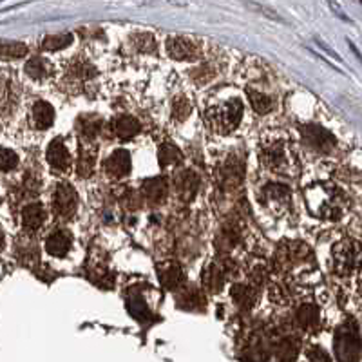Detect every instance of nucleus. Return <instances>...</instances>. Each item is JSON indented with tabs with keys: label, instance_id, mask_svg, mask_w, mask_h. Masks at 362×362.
I'll return each mask as SVG.
<instances>
[{
	"label": "nucleus",
	"instance_id": "nucleus-1",
	"mask_svg": "<svg viewBox=\"0 0 362 362\" xmlns=\"http://www.w3.org/2000/svg\"><path fill=\"white\" fill-rule=\"evenodd\" d=\"M306 203L312 214L328 221H339L342 216L341 194L332 185H315L306 192Z\"/></svg>",
	"mask_w": 362,
	"mask_h": 362
},
{
	"label": "nucleus",
	"instance_id": "nucleus-2",
	"mask_svg": "<svg viewBox=\"0 0 362 362\" xmlns=\"http://www.w3.org/2000/svg\"><path fill=\"white\" fill-rule=\"evenodd\" d=\"M362 268V245L357 239H342L332 250V270L339 277H350Z\"/></svg>",
	"mask_w": 362,
	"mask_h": 362
},
{
	"label": "nucleus",
	"instance_id": "nucleus-3",
	"mask_svg": "<svg viewBox=\"0 0 362 362\" xmlns=\"http://www.w3.org/2000/svg\"><path fill=\"white\" fill-rule=\"evenodd\" d=\"M241 118H243V103L239 100L223 102L206 111V122H209L210 129L218 134H228V132L235 131L238 125L241 124Z\"/></svg>",
	"mask_w": 362,
	"mask_h": 362
},
{
	"label": "nucleus",
	"instance_id": "nucleus-4",
	"mask_svg": "<svg viewBox=\"0 0 362 362\" xmlns=\"http://www.w3.org/2000/svg\"><path fill=\"white\" fill-rule=\"evenodd\" d=\"M335 351L339 361H357L361 358L362 344L355 326H341L335 335Z\"/></svg>",
	"mask_w": 362,
	"mask_h": 362
},
{
	"label": "nucleus",
	"instance_id": "nucleus-5",
	"mask_svg": "<svg viewBox=\"0 0 362 362\" xmlns=\"http://www.w3.org/2000/svg\"><path fill=\"white\" fill-rule=\"evenodd\" d=\"M167 53L177 62H192L202 54V47L198 42L185 37H173L167 40Z\"/></svg>",
	"mask_w": 362,
	"mask_h": 362
},
{
	"label": "nucleus",
	"instance_id": "nucleus-6",
	"mask_svg": "<svg viewBox=\"0 0 362 362\" xmlns=\"http://www.w3.org/2000/svg\"><path fill=\"white\" fill-rule=\"evenodd\" d=\"M76 203H78V198H76L73 187L67 183L57 187L53 196V210L58 218L69 219L76 212Z\"/></svg>",
	"mask_w": 362,
	"mask_h": 362
},
{
	"label": "nucleus",
	"instance_id": "nucleus-7",
	"mask_svg": "<svg viewBox=\"0 0 362 362\" xmlns=\"http://www.w3.org/2000/svg\"><path fill=\"white\" fill-rule=\"evenodd\" d=\"M261 161L270 170H276V173L283 170L288 165V154H286V147L283 141L274 140L272 144L264 145L261 148Z\"/></svg>",
	"mask_w": 362,
	"mask_h": 362
},
{
	"label": "nucleus",
	"instance_id": "nucleus-8",
	"mask_svg": "<svg viewBox=\"0 0 362 362\" xmlns=\"http://www.w3.org/2000/svg\"><path fill=\"white\" fill-rule=\"evenodd\" d=\"M300 134H303V138H305V141L310 147L319 148V151H326V148H329L335 144L334 136L329 134L328 131H325V129L317 127V125H305V127L300 129Z\"/></svg>",
	"mask_w": 362,
	"mask_h": 362
},
{
	"label": "nucleus",
	"instance_id": "nucleus-9",
	"mask_svg": "<svg viewBox=\"0 0 362 362\" xmlns=\"http://www.w3.org/2000/svg\"><path fill=\"white\" fill-rule=\"evenodd\" d=\"M103 169H105V173L111 177H125L131 173V156H129V153L124 151V148L115 151V153L107 158V161L103 165Z\"/></svg>",
	"mask_w": 362,
	"mask_h": 362
},
{
	"label": "nucleus",
	"instance_id": "nucleus-10",
	"mask_svg": "<svg viewBox=\"0 0 362 362\" xmlns=\"http://www.w3.org/2000/svg\"><path fill=\"white\" fill-rule=\"evenodd\" d=\"M47 161L53 167L54 170H67L71 165V156L69 151H67L66 144H64L60 138L58 140L51 141L49 148H47Z\"/></svg>",
	"mask_w": 362,
	"mask_h": 362
},
{
	"label": "nucleus",
	"instance_id": "nucleus-11",
	"mask_svg": "<svg viewBox=\"0 0 362 362\" xmlns=\"http://www.w3.org/2000/svg\"><path fill=\"white\" fill-rule=\"evenodd\" d=\"M71 243H73V239H71L69 232L57 230L45 241V250L49 252L51 255H54V257H64L69 252Z\"/></svg>",
	"mask_w": 362,
	"mask_h": 362
},
{
	"label": "nucleus",
	"instance_id": "nucleus-12",
	"mask_svg": "<svg viewBox=\"0 0 362 362\" xmlns=\"http://www.w3.org/2000/svg\"><path fill=\"white\" fill-rule=\"evenodd\" d=\"M140 122L134 116H118L112 119V131L119 140H131L140 132Z\"/></svg>",
	"mask_w": 362,
	"mask_h": 362
},
{
	"label": "nucleus",
	"instance_id": "nucleus-13",
	"mask_svg": "<svg viewBox=\"0 0 362 362\" xmlns=\"http://www.w3.org/2000/svg\"><path fill=\"white\" fill-rule=\"evenodd\" d=\"M261 199L264 202L267 206H279L286 205L290 199V189L284 185H279V183H274V185H268L263 189V196Z\"/></svg>",
	"mask_w": 362,
	"mask_h": 362
},
{
	"label": "nucleus",
	"instance_id": "nucleus-14",
	"mask_svg": "<svg viewBox=\"0 0 362 362\" xmlns=\"http://www.w3.org/2000/svg\"><path fill=\"white\" fill-rule=\"evenodd\" d=\"M45 221V210L42 209V205L33 203V205H28L22 212V223H24L25 230H38Z\"/></svg>",
	"mask_w": 362,
	"mask_h": 362
},
{
	"label": "nucleus",
	"instance_id": "nucleus-15",
	"mask_svg": "<svg viewBox=\"0 0 362 362\" xmlns=\"http://www.w3.org/2000/svg\"><path fill=\"white\" fill-rule=\"evenodd\" d=\"M160 279L163 283L165 288H177L183 281V272H181L180 264L176 263H167L160 267Z\"/></svg>",
	"mask_w": 362,
	"mask_h": 362
},
{
	"label": "nucleus",
	"instance_id": "nucleus-16",
	"mask_svg": "<svg viewBox=\"0 0 362 362\" xmlns=\"http://www.w3.org/2000/svg\"><path fill=\"white\" fill-rule=\"evenodd\" d=\"M35 125L42 131L49 129L54 122V109L47 102H37L33 107Z\"/></svg>",
	"mask_w": 362,
	"mask_h": 362
},
{
	"label": "nucleus",
	"instance_id": "nucleus-17",
	"mask_svg": "<svg viewBox=\"0 0 362 362\" xmlns=\"http://www.w3.org/2000/svg\"><path fill=\"white\" fill-rule=\"evenodd\" d=\"M144 194L145 198L151 203H160L161 199L167 196V183L163 177H153L144 183Z\"/></svg>",
	"mask_w": 362,
	"mask_h": 362
},
{
	"label": "nucleus",
	"instance_id": "nucleus-18",
	"mask_svg": "<svg viewBox=\"0 0 362 362\" xmlns=\"http://www.w3.org/2000/svg\"><path fill=\"white\" fill-rule=\"evenodd\" d=\"M297 322L303 329L306 332H313V329L319 326V312H317L315 306L305 305L297 310Z\"/></svg>",
	"mask_w": 362,
	"mask_h": 362
},
{
	"label": "nucleus",
	"instance_id": "nucleus-19",
	"mask_svg": "<svg viewBox=\"0 0 362 362\" xmlns=\"http://www.w3.org/2000/svg\"><path fill=\"white\" fill-rule=\"evenodd\" d=\"M247 96L252 103V109H254L257 115H267L274 109V100L270 96L263 95L259 90H254V89H247Z\"/></svg>",
	"mask_w": 362,
	"mask_h": 362
},
{
	"label": "nucleus",
	"instance_id": "nucleus-20",
	"mask_svg": "<svg viewBox=\"0 0 362 362\" xmlns=\"http://www.w3.org/2000/svg\"><path fill=\"white\" fill-rule=\"evenodd\" d=\"M25 73L29 74V78L45 80L51 74V64L45 58H33L25 66Z\"/></svg>",
	"mask_w": 362,
	"mask_h": 362
},
{
	"label": "nucleus",
	"instance_id": "nucleus-21",
	"mask_svg": "<svg viewBox=\"0 0 362 362\" xmlns=\"http://www.w3.org/2000/svg\"><path fill=\"white\" fill-rule=\"evenodd\" d=\"M196 189H198V180H196V176H194L192 173H183L180 174V177L176 180V190L177 192L183 196V198H189L187 196V192L190 194V198L194 196V192H196Z\"/></svg>",
	"mask_w": 362,
	"mask_h": 362
},
{
	"label": "nucleus",
	"instance_id": "nucleus-22",
	"mask_svg": "<svg viewBox=\"0 0 362 362\" xmlns=\"http://www.w3.org/2000/svg\"><path fill=\"white\" fill-rule=\"evenodd\" d=\"M160 165L161 167H169V165H174V163H180L181 160H183V154L180 153V148L176 147V145H170V144H165L160 147Z\"/></svg>",
	"mask_w": 362,
	"mask_h": 362
},
{
	"label": "nucleus",
	"instance_id": "nucleus-23",
	"mask_svg": "<svg viewBox=\"0 0 362 362\" xmlns=\"http://www.w3.org/2000/svg\"><path fill=\"white\" fill-rule=\"evenodd\" d=\"M71 42H73V35L71 33L49 35V37H45L44 42H42V49H45V51L64 49V47L71 45Z\"/></svg>",
	"mask_w": 362,
	"mask_h": 362
},
{
	"label": "nucleus",
	"instance_id": "nucleus-24",
	"mask_svg": "<svg viewBox=\"0 0 362 362\" xmlns=\"http://www.w3.org/2000/svg\"><path fill=\"white\" fill-rule=\"evenodd\" d=\"M232 296H234L235 303H238L239 306H252L254 305V300H255V293L254 290H250L248 286H245V284H238V286H234L232 288Z\"/></svg>",
	"mask_w": 362,
	"mask_h": 362
},
{
	"label": "nucleus",
	"instance_id": "nucleus-25",
	"mask_svg": "<svg viewBox=\"0 0 362 362\" xmlns=\"http://www.w3.org/2000/svg\"><path fill=\"white\" fill-rule=\"evenodd\" d=\"M190 109H192V103H190V100L187 96H177V98H174L173 115L177 122L185 119L190 115Z\"/></svg>",
	"mask_w": 362,
	"mask_h": 362
},
{
	"label": "nucleus",
	"instance_id": "nucleus-26",
	"mask_svg": "<svg viewBox=\"0 0 362 362\" xmlns=\"http://www.w3.org/2000/svg\"><path fill=\"white\" fill-rule=\"evenodd\" d=\"M28 54V45H24L22 42H4L2 45V57L8 60V58H22Z\"/></svg>",
	"mask_w": 362,
	"mask_h": 362
},
{
	"label": "nucleus",
	"instance_id": "nucleus-27",
	"mask_svg": "<svg viewBox=\"0 0 362 362\" xmlns=\"http://www.w3.org/2000/svg\"><path fill=\"white\" fill-rule=\"evenodd\" d=\"M131 44L134 49L144 51V53H153L154 51V38L148 33H138L131 38Z\"/></svg>",
	"mask_w": 362,
	"mask_h": 362
},
{
	"label": "nucleus",
	"instance_id": "nucleus-28",
	"mask_svg": "<svg viewBox=\"0 0 362 362\" xmlns=\"http://www.w3.org/2000/svg\"><path fill=\"white\" fill-rule=\"evenodd\" d=\"M127 308H129V312H131V315L136 317V319H138V321H140V322L147 321L148 317H151V312H148L147 305H145V303L141 299L129 300Z\"/></svg>",
	"mask_w": 362,
	"mask_h": 362
},
{
	"label": "nucleus",
	"instance_id": "nucleus-29",
	"mask_svg": "<svg viewBox=\"0 0 362 362\" xmlns=\"http://www.w3.org/2000/svg\"><path fill=\"white\" fill-rule=\"evenodd\" d=\"M93 169H95V156L87 153V151L83 153V148H82V153H80V160H78V174L82 177H86L93 173Z\"/></svg>",
	"mask_w": 362,
	"mask_h": 362
},
{
	"label": "nucleus",
	"instance_id": "nucleus-30",
	"mask_svg": "<svg viewBox=\"0 0 362 362\" xmlns=\"http://www.w3.org/2000/svg\"><path fill=\"white\" fill-rule=\"evenodd\" d=\"M100 122L98 118H89V116H82L80 118V125H82V134L87 136V138H93V136H96V132L100 131Z\"/></svg>",
	"mask_w": 362,
	"mask_h": 362
},
{
	"label": "nucleus",
	"instance_id": "nucleus-31",
	"mask_svg": "<svg viewBox=\"0 0 362 362\" xmlns=\"http://www.w3.org/2000/svg\"><path fill=\"white\" fill-rule=\"evenodd\" d=\"M0 156H2V163H0L2 173H9V170H13L15 167H17L18 158L13 151H9V148H2V151H0Z\"/></svg>",
	"mask_w": 362,
	"mask_h": 362
},
{
	"label": "nucleus",
	"instance_id": "nucleus-32",
	"mask_svg": "<svg viewBox=\"0 0 362 362\" xmlns=\"http://www.w3.org/2000/svg\"><path fill=\"white\" fill-rule=\"evenodd\" d=\"M248 8L250 9H254V11H257V13H263L264 17L267 18H272V21H277V22H283V18L279 17V15H277L276 11H272V9H268V8H264V6H257V4H252V2H248Z\"/></svg>",
	"mask_w": 362,
	"mask_h": 362
},
{
	"label": "nucleus",
	"instance_id": "nucleus-33",
	"mask_svg": "<svg viewBox=\"0 0 362 362\" xmlns=\"http://www.w3.org/2000/svg\"><path fill=\"white\" fill-rule=\"evenodd\" d=\"M308 357H310V361H328L329 358L326 354H321V351H319V348H317V351H312Z\"/></svg>",
	"mask_w": 362,
	"mask_h": 362
},
{
	"label": "nucleus",
	"instance_id": "nucleus-34",
	"mask_svg": "<svg viewBox=\"0 0 362 362\" xmlns=\"http://www.w3.org/2000/svg\"><path fill=\"white\" fill-rule=\"evenodd\" d=\"M361 2H362V0H361Z\"/></svg>",
	"mask_w": 362,
	"mask_h": 362
}]
</instances>
